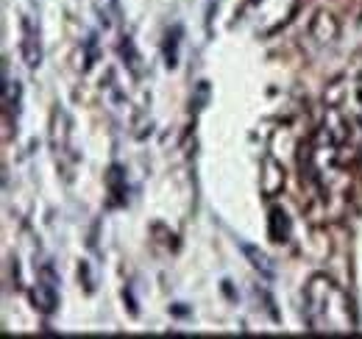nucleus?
Returning <instances> with one entry per match:
<instances>
[{
    "mask_svg": "<svg viewBox=\"0 0 362 339\" xmlns=\"http://www.w3.org/2000/svg\"><path fill=\"white\" fill-rule=\"evenodd\" d=\"M304 317L317 334H351L357 328L351 300L329 275H313L304 287Z\"/></svg>",
    "mask_w": 362,
    "mask_h": 339,
    "instance_id": "obj_1",
    "label": "nucleus"
},
{
    "mask_svg": "<svg viewBox=\"0 0 362 339\" xmlns=\"http://www.w3.org/2000/svg\"><path fill=\"white\" fill-rule=\"evenodd\" d=\"M296 3L298 0H251L245 8V17H254L259 34H273L290 20V14L296 11Z\"/></svg>",
    "mask_w": 362,
    "mask_h": 339,
    "instance_id": "obj_2",
    "label": "nucleus"
},
{
    "mask_svg": "<svg viewBox=\"0 0 362 339\" xmlns=\"http://www.w3.org/2000/svg\"><path fill=\"white\" fill-rule=\"evenodd\" d=\"M20 50H23V59L28 64V70H37L42 64V42H40V28L31 23V17H23L20 20Z\"/></svg>",
    "mask_w": 362,
    "mask_h": 339,
    "instance_id": "obj_3",
    "label": "nucleus"
},
{
    "mask_svg": "<svg viewBox=\"0 0 362 339\" xmlns=\"http://www.w3.org/2000/svg\"><path fill=\"white\" fill-rule=\"evenodd\" d=\"M337 37H340V25H337L334 14H329V11H317L315 20H313V25H310V40H315L320 47H326V44H334Z\"/></svg>",
    "mask_w": 362,
    "mask_h": 339,
    "instance_id": "obj_4",
    "label": "nucleus"
},
{
    "mask_svg": "<svg viewBox=\"0 0 362 339\" xmlns=\"http://www.w3.org/2000/svg\"><path fill=\"white\" fill-rule=\"evenodd\" d=\"M53 150H56V159L59 156H67L70 153V117L62 112V109H53Z\"/></svg>",
    "mask_w": 362,
    "mask_h": 339,
    "instance_id": "obj_5",
    "label": "nucleus"
},
{
    "mask_svg": "<svg viewBox=\"0 0 362 339\" xmlns=\"http://www.w3.org/2000/svg\"><path fill=\"white\" fill-rule=\"evenodd\" d=\"M92 8L103 31H112L120 23V0H92Z\"/></svg>",
    "mask_w": 362,
    "mask_h": 339,
    "instance_id": "obj_6",
    "label": "nucleus"
},
{
    "mask_svg": "<svg viewBox=\"0 0 362 339\" xmlns=\"http://www.w3.org/2000/svg\"><path fill=\"white\" fill-rule=\"evenodd\" d=\"M181 37H184V28H181L179 23H176V25H170V28H168V34H165V64H168L170 70L179 64Z\"/></svg>",
    "mask_w": 362,
    "mask_h": 339,
    "instance_id": "obj_7",
    "label": "nucleus"
},
{
    "mask_svg": "<svg viewBox=\"0 0 362 339\" xmlns=\"http://www.w3.org/2000/svg\"><path fill=\"white\" fill-rule=\"evenodd\" d=\"M34 303H37V309L45 311V314H50V311L56 309L59 295H56L53 281H40V284H37V290H34Z\"/></svg>",
    "mask_w": 362,
    "mask_h": 339,
    "instance_id": "obj_8",
    "label": "nucleus"
},
{
    "mask_svg": "<svg viewBox=\"0 0 362 339\" xmlns=\"http://www.w3.org/2000/svg\"><path fill=\"white\" fill-rule=\"evenodd\" d=\"M271 237L273 242H287L290 239V220L281 209H273L271 212Z\"/></svg>",
    "mask_w": 362,
    "mask_h": 339,
    "instance_id": "obj_9",
    "label": "nucleus"
},
{
    "mask_svg": "<svg viewBox=\"0 0 362 339\" xmlns=\"http://www.w3.org/2000/svg\"><path fill=\"white\" fill-rule=\"evenodd\" d=\"M243 251H245V254H248V256H251V258H254L251 264H254L257 270H262L265 275H271V273H273V267H271V264H268V258H265V254H257V251H254L251 245H243Z\"/></svg>",
    "mask_w": 362,
    "mask_h": 339,
    "instance_id": "obj_10",
    "label": "nucleus"
},
{
    "mask_svg": "<svg viewBox=\"0 0 362 339\" xmlns=\"http://www.w3.org/2000/svg\"><path fill=\"white\" fill-rule=\"evenodd\" d=\"M120 50H123V56H129V67H132V73H139V56H136L132 37H126V42L120 44Z\"/></svg>",
    "mask_w": 362,
    "mask_h": 339,
    "instance_id": "obj_11",
    "label": "nucleus"
},
{
    "mask_svg": "<svg viewBox=\"0 0 362 339\" xmlns=\"http://www.w3.org/2000/svg\"><path fill=\"white\" fill-rule=\"evenodd\" d=\"M354 114L362 120V78L354 84Z\"/></svg>",
    "mask_w": 362,
    "mask_h": 339,
    "instance_id": "obj_12",
    "label": "nucleus"
}]
</instances>
